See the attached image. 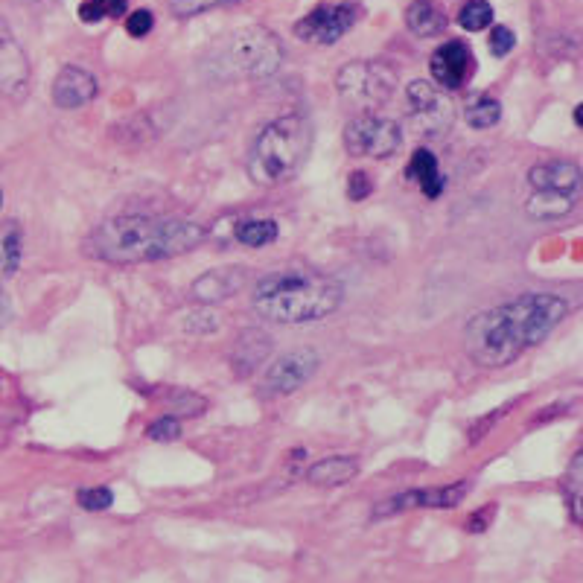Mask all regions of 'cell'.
I'll return each mask as SVG.
<instances>
[{
    "mask_svg": "<svg viewBox=\"0 0 583 583\" xmlns=\"http://www.w3.org/2000/svg\"><path fill=\"white\" fill-rule=\"evenodd\" d=\"M76 502H79L85 511H105V508H111L114 493H111L108 487H88V490H79Z\"/></svg>",
    "mask_w": 583,
    "mask_h": 583,
    "instance_id": "4316f807",
    "label": "cell"
},
{
    "mask_svg": "<svg viewBox=\"0 0 583 583\" xmlns=\"http://www.w3.org/2000/svg\"><path fill=\"white\" fill-rule=\"evenodd\" d=\"M210 62L222 76L240 73V76H251V79H263V76H272L283 65V44L269 30L251 27V30L228 35L213 50Z\"/></svg>",
    "mask_w": 583,
    "mask_h": 583,
    "instance_id": "5b68a950",
    "label": "cell"
},
{
    "mask_svg": "<svg viewBox=\"0 0 583 583\" xmlns=\"http://www.w3.org/2000/svg\"><path fill=\"white\" fill-rule=\"evenodd\" d=\"M516 44V35L508 30V27H493L490 30V38H487V47H490V53L496 56V59H505L511 50H514Z\"/></svg>",
    "mask_w": 583,
    "mask_h": 583,
    "instance_id": "f1b7e54d",
    "label": "cell"
},
{
    "mask_svg": "<svg viewBox=\"0 0 583 583\" xmlns=\"http://www.w3.org/2000/svg\"><path fill=\"white\" fill-rule=\"evenodd\" d=\"M9 315H12V304H9V298H6V292L0 289V327L9 321Z\"/></svg>",
    "mask_w": 583,
    "mask_h": 583,
    "instance_id": "e575fe53",
    "label": "cell"
},
{
    "mask_svg": "<svg viewBox=\"0 0 583 583\" xmlns=\"http://www.w3.org/2000/svg\"><path fill=\"white\" fill-rule=\"evenodd\" d=\"M356 18H359V12H356V6H350V3L315 6L307 18H301V21L295 24V35H298L301 41L327 47V44H336L347 30H353Z\"/></svg>",
    "mask_w": 583,
    "mask_h": 583,
    "instance_id": "30bf717a",
    "label": "cell"
},
{
    "mask_svg": "<svg viewBox=\"0 0 583 583\" xmlns=\"http://www.w3.org/2000/svg\"><path fill=\"white\" fill-rule=\"evenodd\" d=\"M312 146V126L301 114H283L263 126V132L251 143L248 152V175L260 187H280L292 181Z\"/></svg>",
    "mask_w": 583,
    "mask_h": 583,
    "instance_id": "277c9868",
    "label": "cell"
},
{
    "mask_svg": "<svg viewBox=\"0 0 583 583\" xmlns=\"http://www.w3.org/2000/svg\"><path fill=\"white\" fill-rule=\"evenodd\" d=\"M240 286L242 272H237V269H216V272H207V275L196 277L190 292H193V298L199 304H219V301L231 298Z\"/></svg>",
    "mask_w": 583,
    "mask_h": 583,
    "instance_id": "2e32d148",
    "label": "cell"
},
{
    "mask_svg": "<svg viewBox=\"0 0 583 583\" xmlns=\"http://www.w3.org/2000/svg\"><path fill=\"white\" fill-rule=\"evenodd\" d=\"M103 6H105V18H117V15H123V12H126L129 0H103Z\"/></svg>",
    "mask_w": 583,
    "mask_h": 583,
    "instance_id": "836d02e7",
    "label": "cell"
},
{
    "mask_svg": "<svg viewBox=\"0 0 583 583\" xmlns=\"http://www.w3.org/2000/svg\"><path fill=\"white\" fill-rule=\"evenodd\" d=\"M359 476V461L350 455H333L307 470V481L312 487H342Z\"/></svg>",
    "mask_w": 583,
    "mask_h": 583,
    "instance_id": "ac0fdd59",
    "label": "cell"
},
{
    "mask_svg": "<svg viewBox=\"0 0 583 583\" xmlns=\"http://www.w3.org/2000/svg\"><path fill=\"white\" fill-rule=\"evenodd\" d=\"M566 315V298L525 292L508 304L479 312L464 330V347L481 368H505L528 347L543 342Z\"/></svg>",
    "mask_w": 583,
    "mask_h": 583,
    "instance_id": "6da1fadb",
    "label": "cell"
},
{
    "mask_svg": "<svg viewBox=\"0 0 583 583\" xmlns=\"http://www.w3.org/2000/svg\"><path fill=\"white\" fill-rule=\"evenodd\" d=\"M146 435H149L152 441H175V438L181 435V423H178L175 417H161V420L149 423Z\"/></svg>",
    "mask_w": 583,
    "mask_h": 583,
    "instance_id": "f546056e",
    "label": "cell"
},
{
    "mask_svg": "<svg viewBox=\"0 0 583 583\" xmlns=\"http://www.w3.org/2000/svg\"><path fill=\"white\" fill-rule=\"evenodd\" d=\"M0 205H3V190H0Z\"/></svg>",
    "mask_w": 583,
    "mask_h": 583,
    "instance_id": "d590c367",
    "label": "cell"
},
{
    "mask_svg": "<svg viewBox=\"0 0 583 583\" xmlns=\"http://www.w3.org/2000/svg\"><path fill=\"white\" fill-rule=\"evenodd\" d=\"M152 27H155V18H152L149 9H138V12H132V15L126 18V33L132 35V38L149 35L152 33Z\"/></svg>",
    "mask_w": 583,
    "mask_h": 583,
    "instance_id": "4dcf8cb0",
    "label": "cell"
},
{
    "mask_svg": "<svg viewBox=\"0 0 583 583\" xmlns=\"http://www.w3.org/2000/svg\"><path fill=\"white\" fill-rule=\"evenodd\" d=\"M406 175L412 178L414 184H420V190L429 196V199H438L444 193L446 178L441 175V167H438V158L429 152V149H417L406 167Z\"/></svg>",
    "mask_w": 583,
    "mask_h": 583,
    "instance_id": "d6986e66",
    "label": "cell"
},
{
    "mask_svg": "<svg viewBox=\"0 0 583 583\" xmlns=\"http://www.w3.org/2000/svg\"><path fill=\"white\" fill-rule=\"evenodd\" d=\"M210 237L205 225L178 216L126 213L111 216L85 237V254L111 266H138L172 260L199 248Z\"/></svg>",
    "mask_w": 583,
    "mask_h": 583,
    "instance_id": "7a4b0ae2",
    "label": "cell"
},
{
    "mask_svg": "<svg viewBox=\"0 0 583 583\" xmlns=\"http://www.w3.org/2000/svg\"><path fill=\"white\" fill-rule=\"evenodd\" d=\"M566 499H569V511H572V519L581 522V455H575L572 467H569V476H566Z\"/></svg>",
    "mask_w": 583,
    "mask_h": 583,
    "instance_id": "d4e9b609",
    "label": "cell"
},
{
    "mask_svg": "<svg viewBox=\"0 0 583 583\" xmlns=\"http://www.w3.org/2000/svg\"><path fill=\"white\" fill-rule=\"evenodd\" d=\"M318 362H321V356L312 347L289 350L277 362H272V368H269L263 385H266L269 394H280V397L283 394H295L298 388H304L309 379L315 377Z\"/></svg>",
    "mask_w": 583,
    "mask_h": 583,
    "instance_id": "8fae6325",
    "label": "cell"
},
{
    "mask_svg": "<svg viewBox=\"0 0 583 583\" xmlns=\"http://www.w3.org/2000/svg\"><path fill=\"white\" fill-rule=\"evenodd\" d=\"M446 18L444 6L438 0H414L406 9V27L412 30L417 38H435V35H444Z\"/></svg>",
    "mask_w": 583,
    "mask_h": 583,
    "instance_id": "e0dca14e",
    "label": "cell"
},
{
    "mask_svg": "<svg viewBox=\"0 0 583 583\" xmlns=\"http://www.w3.org/2000/svg\"><path fill=\"white\" fill-rule=\"evenodd\" d=\"M493 514H496V508H493V505H487V508H481L479 514L470 516V522H467V528H470V531H484V528L490 525V519H493Z\"/></svg>",
    "mask_w": 583,
    "mask_h": 583,
    "instance_id": "d6a6232c",
    "label": "cell"
},
{
    "mask_svg": "<svg viewBox=\"0 0 583 583\" xmlns=\"http://www.w3.org/2000/svg\"><path fill=\"white\" fill-rule=\"evenodd\" d=\"M528 184H531V190H543V193L578 196L581 193V167L572 161H543V164L528 170Z\"/></svg>",
    "mask_w": 583,
    "mask_h": 583,
    "instance_id": "5bb4252c",
    "label": "cell"
},
{
    "mask_svg": "<svg viewBox=\"0 0 583 583\" xmlns=\"http://www.w3.org/2000/svg\"><path fill=\"white\" fill-rule=\"evenodd\" d=\"M30 82V59L21 47V41L9 30V24L0 18V91L3 94H21Z\"/></svg>",
    "mask_w": 583,
    "mask_h": 583,
    "instance_id": "4fadbf2b",
    "label": "cell"
},
{
    "mask_svg": "<svg viewBox=\"0 0 583 583\" xmlns=\"http://www.w3.org/2000/svg\"><path fill=\"white\" fill-rule=\"evenodd\" d=\"M470 487H473L470 481H455V484H444V487L406 490L400 496H391V499L379 502L377 508H374V519L406 514V511H426V508H455L458 502H464Z\"/></svg>",
    "mask_w": 583,
    "mask_h": 583,
    "instance_id": "9c48e42d",
    "label": "cell"
},
{
    "mask_svg": "<svg viewBox=\"0 0 583 583\" xmlns=\"http://www.w3.org/2000/svg\"><path fill=\"white\" fill-rule=\"evenodd\" d=\"M578 205V196H566V193H543V190H531L525 213L534 222H557L563 216H569Z\"/></svg>",
    "mask_w": 583,
    "mask_h": 583,
    "instance_id": "ffe728a7",
    "label": "cell"
},
{
    "mask_svg": "<svg viewBox=\"0 0 583 583\" xmlns=\"http://www.w3.org/2000/svg\"><path fill=\"white\" fill-rule=\"evenodd\" d=\"M97 94H100L97 76L82 68H62L53 82V103L59 108H82Z\"/></svg>",
    "mask_w": 583,
    "mask_h": 583,
    "instance_id": "9a60e30c",
    "label": "cell"
},
{
    "mask_svg": "<svg viewBox=\"0 0 583 583\" xmlns=\"http://www.w3.org/2000/svg\"><path fill=\"white\" fill-rule=\"evenodd\" d=\"M458 24L467 30V33H481L493 24V6L487 0H467L461 6V15H458Z\"/></svg>",
    "mask_w": 583,
    "mask_h": 583,
    "instance_id": "cb8c5ba5",
    "label": "cell"
},
{
    "mask_svg": "<svg viewBox=\"0 0 583 583\" xmlns=\"http://www.w3.org/2000/svg\"><path fill=\"white\" fill-rule=\"evenodd\" d=\"M406 105L414 129L423 138H444L455 123V105L429 79H414L406 85Z\"/></svg>",
    "mask_w": 583,
    "mask_h": 583,
    "instance_id": "ba28073f",
    "label": "cell"
},
{
    "mask_svg": "<svg viewBox=\"0 0 583 583\" xmlns=\"http://www.w3.org/2000/svg\"><path fill=\"white\" fill-rule=\"evenodd\" d=\"M228 3H240V0H170V9L178 18H190V15H202L207 9L228 6Z\"/></svg>",
    "mask_w": 583,
    "mask_h": 583,
    "instance_id": "484cf974",
    "label": "cell"
},
{
    "mask_svg": "<svg viewBox=\"0 0 583 583\" xmlns=\"http://www.w3.org/2000/svg\"><path fill=\"white\" fill-rule=\"evenodd\" d=\"M24 254V237L18 225H6L0 231V275H15Z\"/></svg>",
    "mask_w": 583,
    "mask_h": 583,
    "instance_id": "7402d4cb",
    "label": "cell"
},
{
    "mask_svg": "<svg viewBox=\"0 0 583 583\" xmlns=\"http://www.w3.org/2000/svg\"><path fill=\"white\" fill-rule=\"evenodd\" d=\"M344 286L333 275L315 269H286L263 277L251 292V307L266 321L309 324L342 307Z\"/></svg>",
    "mask_w": 583,
    "mask_h": 583,
    "instance_id": "3957f363",
    "label": "cell"
},
{
    "mask_svg": "<svg viewBox=\"0 0 583 583\" xmlns=\"http://www.w3.org/2000/svg\"><path fill=\"white\" fill-rule=\"evenodd\" d=\"M502 120V105L496 97H490V94H479V97H473L470 105H467V123L473 126V129H493L496 123Z\"/></svg>",
    "mask_w": 583,
    "mask_h": 583,
    "instance_id": "603a6c76",
    "label": "cell"
},
{
    "mask_svg": "<svg viewBox=\"0 0 583 583\" xmlns=\"http://www.w3.org/2000/svg\"><path fill=\"white\" fill-rule=\"evenodd\" d=\"M371 193H374L371 175L365 170L350 172V178H347V199H350V202H365Z\"/></svg>",
    "mask_w": 583,
    "mask_h": 583,
    "instance_id": "83f0119b",
    "label": "cell"
},
{
    "mask_svg": "<svg viewBox=\"0 0 583 583\" xmlns=\"http://www.w3.org/2000/svg\"><path fill=\"white\" fill-rule=\"evenodd\" d=\"M280 237L275 219H242L234 225V240L245 248H266Z\"/></svg>",
    "mask_w": 583,
    "mask_h": 583,
    "instance_id": "44dd1931",
    "label": "cell"
},
{
    "mask_svg": "<svg viewBox=\"0 0 583 583\" xmlns=\"http://www.w3.org/2000/svg\"><path fill=\"white\" fill-rule=\"evenodd\" d=\"M336 91L344 103L359 111H374L397 91V70L379 59H356L336 73Z\"/></svg>",
    "mask_w": 583,
    "mask_h": 583,
    "instance_id": "8992f818",
    "label": "cell"
},
{
    "mask_svg": "<svg viewBox=\"0 0 583 583\" xmlns=\"http://www.w3.org/2000/svg\"><path fill=\"white\" fill-rule=\"evenodd\" d=\"M79 18H82L85 24H100V21L105 18L103 0H82V6H79Z\"/></svg>",
    "mask_w": 583,
    "mask_h": 583,
    "instance_id": "1f68e13d",
    "label": "cell"
},
{
    "mask_svg": "<svg viewBox=\"0 0 583 583\" xmlns=\"http://www.w3.org/2000/svg\"><path fill=\"white\" fill-rule=\"evenodd\" d=\"M429 70H432V79L444 91H458L476 73V56H473V50L464 41H446V44H441L432 53Z\"/></svg>",
    "mask_w": 583,
    "mask_h": 583,
    "instance_id": "7c38bea8",
    "label": "cell"
},
{
    "mask_svg": "<svg viewBox=\"0 0 583 583\" xmlns=\"http://www.w3.org/2000/svg\"><path fill=\"white\" fill-rule=\"evenodd\" d=\"M403 146V129L397 120L362 111L344 126V149L356 158H391Z\"/></svg>",
    "mask_w": 583,
    "mask_h": 583,
    "instance_id": "52a82bcc",
    "label": "cell"
}]
</instances>
